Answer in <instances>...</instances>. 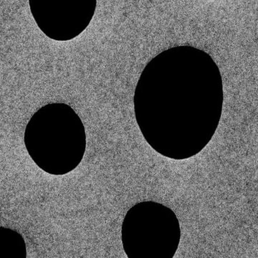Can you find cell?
<instances>
[{
	"instance_id": "cell-1",
	"label": "cell",
	"mask_w": 258,
	"mask_h": 258,
	"mask_svg": "<svg viewBox=\"0 0 258 258\" xmlns=\"http://www.w3.org/2000/svg\"><path fill=\"white\" fill-rule=\"evenodd\" d=\"M24 142L29 155L42 170L64 175L74 170L84 157L86 130L69 105L49 103L29 120Z\"/></svg>"
},
{
	"instance_id": "cell-2",
	"label": "cell",
	"mask_w": 258,
	"mask_h": 258,
	"mask_svg": "<svg viewBox=\"0 0 258 258\" xmlns=\"http://www.w3.org/2000/svg\"><path fill=\"white\" fill-rule=\"evenodd\" d=\"M29 4L38 28L56 41H68L81 35L96 7L94 0H31Z\"/></svg>"
},
{
	"instance_id": "cell-3",
	"label": "cell",
	"mask_w": 258,
	"mask_h": 258,
	"mask_svg": "<svg viewBox=\"0 0 258 258\" xmlns=\"http://www.w3.org/2000/svg\"><path fill=\"white\" fill-rule=\"evenodd\" d=\"M0 258H27L26 244L19 232L0 227Z\"/></svg>"
}]
</instances>
